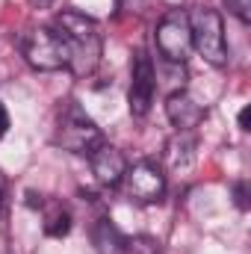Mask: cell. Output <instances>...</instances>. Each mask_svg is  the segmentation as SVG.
<instances>
[{
    "instance_id": "cell-1",
    "label": "cell",
    "mask_w": 251,
    "mask_h": 254,
    "mask_svg": "<svg viewBox=\"0 0 251 254\" xmlns=\"http://www.w3.org/2000/svg\"><path fill=\"white\" fill-rule=\"evenodd\" d=\"M68 45V68L77 77L92 74L101 63V33L98 24L74 9H65L57 15V27H54Z\"/></svg>"
},
{
    "instance_id": "cell-2",
    "label": "cell",
    "mask_w": 251,
    "mask_h": 254,
    "mask_svg": "<svg viewBox=\"0 0 251 254\" xmlns=\"http://www.w3.org/2000/svg\"><path fill=\"white\" fill-rule=\"evenodd\" d=\"M189 30H192V48L210 65H228V42L222 15L210 6H195L189 12Z\"/></svg>"
},
{
    "instance_id": "cell-3",
    "label": "cell",
    "mask_w": 251,
    "mask_h": 254,
    "mask_svg": "<svg viewBox=\"0 0 251 254\" xmlns=\"http://www.w3.org/2000/svg\"><path fill=\"white\" fill-rule=\"evenodd\" d=\"M101 142H104L101 127L95 125L77 104H68L60 113V125H57V145L60 148L71 151V154L89 157Z\"/></svg>"
},
{
    "instance_id": "cell-4",
    "label": "cell",
    "mask_w": 251,
    "mask_h": 254,
    "mask_svg": "<svg viewBox=\"0 0 251 254\" xmlns=\"http://www.w3.org/2000/svg\"><path fill=\"white\" fill-rule=\"evenodd\" d=\"M24 60L36 71H60L68 68V45L54 27H36L21 42Z\"/></svg>"
},
{
    "instance_id": "cell-5",
    "label": "cell",
    "mask_w": 251,
    "mask_h": 254,
    "mask_svg": "<svg viewBox=\"0 0 251 254\" xmlns=\"http://www.w3.org/2000/svg\"><path fill=\"white\" fill-rule=\"evenodd\" d=\"M157 51L169 63H187L192 54V30H189V12L172 9L157 24Z\"/></svg>"
},
{
    "instance_id": "cell-6",
    "label": "cell",
    "mask_w": 251,
    "mask_h": 254,
    "mask_svg": "<svg viewBox=\"0 0 251 254\" xmlns=\"http://www.w3.org/2000/svg\"><path fill=\"white\" fill-rule=\"evenodd\" d=\"M154 92H157V71H154V60L145 51L133 54V65H130V92H127V104L133 116H148L151 104H154Z\"/></svg>"
},
{
    "instance_id": "cell-7",
    "label": "cell",
    "mask_w": 251,
    "mask_h": 254,
    "mask_svg": "<svg viewBox=\"0 0 251 254\" xmlns=\"http://www.w3.org/2000/svg\"><path fill=\"white\" fill-rule=\"evenodd\" d=\"M125 190L136 204H157L166 195V175L154 163H136L125 172Z\"/></svg>"
},
{
    "instance_id": "cell-8",
    "label": "cell",
    "mask_w": 251,
    "mask_h": 254,
    "mask_svg": "<svg viewBox=\"0 0 251 254\" xmlns=\"http://www.w3.org/2000/svg\"><path fill=\"white\" fill-rule=\"evenodd\" d=\"M89 163H92V175H95V181H98L101 187H116V184H122V178H125V172H127L125 154H122L116 145H110V142H101V145L89 154Z\"/></svg>"
},
{
    "instance_id": "cell-9",
    "label": "cell",
    "mask_w": 251,
    "mask_h": 254,
    "mask_svg": "<svg viewBox=\"0 0 251 254\" xmlns=\"http://www.w3.org/2000/svg\"><path fill=\"white\" fill-rule=\"evenodd\" d=\"M166 116H169V122L178 127V130H192V127L201 125V119H204V107L189 95V92H172L169 95V101H166Z\"/></svg>"
},
{
    "instance_id": "cell-10",
    "label": "cell",
    "mask_w": 251,
    "mask_h": 254,
    "mask_svg": "<svg viewBox=\"0 0 251 254\" xmlns=\"http://www.w3.org/2000/svg\"><path fill=\"white\" fill-rule=\"evenodd\" d=\"M92 246L98 249V254H125L130 249L127 237L110 219H98L92 225Z\"/></svg>"
},
{
    "instance_id": "cell-11",
    "label": "cell",
    "mask_w": 251,
    "mask_h": 254,
    "mask_svg": "<svg viewBox=\"0 0 251 254\" xmlns=\"http://www.w3.org/2000/svg\"><path fill=\"white\" fill-rule=\"evenodd\" d=\"M166 160L175 172H187L195 163V139L189 136V130H178V136L166 148Z\"/></svg>"
},
{
    "instance_id": "cell-12",
    "label": "cell",
    "mask_w": 251,
    "mask_h": 254,
    "mask_svg": "<svg viewBox=\"0 0 251 254\" xmlns=\"http://www.w3.org/2000/svg\"><path fill=\"white\" fill-rule=\"evenodd\" d=\"M68 231H71V213L63 204H51L45 213V234L54 240H63V237H68Z\"/></svg>"
},
{
    "instance_id": "cell-13",
    "label": "cell",
    "mask_w": 251,
    "mask_h": 254,
    "mask_svg": "<svg viewBox=\"0 0 251 254\" xmlns=\"http://www.w3.org/2000/svg\"><path fill=\"white\" fill-rule=\"evenodd\" d=\"M225 6H228V12H234L243 24L251 21V0H225Z\"/></svg>"
},
{
    "instance_id": "cell-14",
    "label": "cell",
    "mask_w": 251,
    "mask_h": 254,
    "mask_svg": "<svg viewBox=\"0 0 251 254\" xmlns=\"http://www.w3.org/2000/svg\"><path fill=\"white\" fill-rule=\"evenodd\" d=\"M234 195H237V207H240V210H246V207H249V198H246V184H237V187H234Z\"/></svg>"
},
{
    "instance_id": "cell-15",
    "label": "cell",
    "mask_w": 251,
    "mask_h": 254,
    "mask_svg": "<svg viewBox=\"0 0 251 254\" xmlns=\"http://www.w3.org/2000/svg\"><path fill=\"white\" fill-rule=\"evenodd\" d=\"M119 9H122V12H133V15H136V12L142 9V0H119Z\"/></svg>"
},
{
    "instance_id": "cell-16",
    "label": "cell",
    "mask_w": 251,
    "mask_h": 254,
    "mask_svg": "<svg viewBox=\"0 0 251 254\" xmlns=\"http://www.w3.org/2000/svg\"><path fill=\"white\" fill-rule=\"evenodd\" d=\"M6 130H9V113H6V107L0 104V139L6 136Z\"/></svg>"
},
{
    "instance_id": "cell-17",
    "label": "cell",
    "mask_w": 251,
    "mask_h": 254,
    "mask_svg": "<svg viewBox=\"0 0 251 254\" xmlns=\"http://www.w3.org/2000/svg\"><path fill=\"white\" fill-rule=\"evenodd\" d=\"M249 125H251V107H243V110H240V127L249 130Z\"/></svg>"
},
{
    "instance_id": "cell-18",
    "label": "cell",
    "mask_w": 251,
    "mask_h": 254,
    "mask_svg": "<svg viewBox=\"0 0 251 254\" xmlns=\"http://www.w3.org/2000/svg\"><path fill=\"white\" fill-rule=\"evenodd\" d=\"M27 204H30V207H42L45 201H42V195H36V192H27Z\"/></svg>"
},
{
    "instance_id": "cell-19",
    "label": "cell",
    "mask_w": 251,
    "mask_h": 254,
    "mask_svg": "<svg viewBox=\"0 0 251 254\" xmlns=\"http://www.w3.org/2000/svg\"><path fill=\"white\" fill-rule=\"evenodd\" d=\"M30 6H33V9H48L51 0H30Z\"/></svg>"
},
{
    "instance_id": "cell-20",
    "label": "cell",
    "mask_w": 251,
    "mask_h": 254,
    "mask_svg": "<svg viewBox=\"0 0 251 254\" xmlns=\"http://www.w3.org/2000/svg\"><path fill=\"white\" fill-rule=\"evenodd\" d=\"M3 190H6V181H3V175H0V204H3Z\"/></svg>"
}]
</instances>
